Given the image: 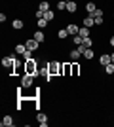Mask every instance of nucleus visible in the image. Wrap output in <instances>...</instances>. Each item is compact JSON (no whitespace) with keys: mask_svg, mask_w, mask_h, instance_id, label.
<instances>
[{"mask_svg":"<svg viewBox=\"0 0 114 127\" xmlns=\"http://www.w3.org/2000/svg\"><path fill=\"white\" fill-rule=\"evenodd\" d=\"M84 59H86V61H93V59H95V49L87 48L86 51H84Z\"/></svg>","mask_w":114,"mask_h":127,"instance_id":"dca6fc26","label":"nucleus"},{"mask_svg":"<svg viewBox=\"0 0 114 127\" xmlns=\"http://www.w3.org/2000/svg\"><path fill=\"white\" fill-rule=\"evenodd\" d=\"M23 61H31V59H34V51H31V49H27V53L25 55H21Z\"/></svg>","mask_w":114,"mask_h":127,"instance_id":"bb28decb","label":"nucleus"},{"mask_svg":"<svg viewBox=\"0 0 114 127\" xmlns=\"http://www.w3.org/2000/svg\"><path fill=\"white\" fill-rule=\"evenodd\" d=\"M109 46H110V48H114V36L109 38Z\"/></svg>","mask_w":114,"mask_h":127,"instance_id":"72a5a7b5","label":"nucleus"},{"mask_svg":"<svg viewBox=\"0 0 114 127\" xmlns=\"http://www.w3.org/2000/svg\"><path fill=\"white\" fill-rule=\"evenodd\" d=\"M82 23H84V27H87V29H91V27L95 25V17H93V13H87V15H84Z\"/></svg>","mask_w":114,"mask_h":127,"instance_id":"423d86ee","label":"nucleus"},{"mask_svg":"<svg viewBox=\"0 0 114 127\" xmlns=\"http://www.w3.org/2000/svg\"><path fill=\"white\" fill-rule=\"evenodd\" d=\"M69 57H71V61H78L80 57H84V53L76 48V49H71V51H69Z\"/></svg>","mask_w":114,"mask_h":127,"instance_id":"9b49d317","label":"nucleus"},{"mask_svg":"<svg viewBox=\"0 0 114 127\" xmlns=\"http://www.w3.org/2000/svg\"><path fill=\"white\" fill-rule=\"evenodd\" d=\"M80 72H82L80 63H78V61H72V78H78V76H80Z\"/></svg>","mask_w":114,"mask_h":127,"instance_id":"ddd939ff","label":"nucleus"},{"mask_svg":"<svg viewBox=\"0 0 114 127\" xmlns=\"http://www.w3.org/2000/svg\"><path fill=\"white\" fill-rule=\"evenodd\" d=\"M25 46H27V49H31V51H36V49L40 48V42L34 40V38H29L27 42H25Z\"/></svg>","mask_w":114,"mask_h":127,"instance_id":"0eeeda50","label":"nucleus"},{"mask_svg":"<svg viewBox=\"0 0 114 127\" xmlns=\"http://www.w3.org/2000/svg\"><path fill=\"white\" fill-rule=\"evenodd\" d=\"M61 76H72V61L63 63V66H61Z\"/></svg>","mask_w":114,"mask_h":127,"instance_id":"20e7f679","label":"nucleus"},{"mask_svg":"<svg viewBox=\"0 0 114 127\" xmlns=\"http://www.w3.org/2000/svg\"><path fill=\"white\" fill-rule=\"evenodd\" d=\"M103 23H105V19H103V17H95V25H99V27H101Z\"/></svg>","mask_w":114,"mask_h":127,"instance_id":"2f4dec72","label":"nucleus"},{"mask_svg":"<svg viewBox=\"0 0 114 127\" xmlns=\"http://www.w3.org/2000/svg\"><path fill=\"white\" fill-rule=\"evenodd\" d=\"M44 19H48L49 23L55 19V13H53V10H48V11H44Z\"/></svg>","mask_w":114,"mask_h":127,"instance_id":"5701e85b","label":"nucleus"},{"mask_svg":"<svg viewBox=\"0 0 114 127\" xmlns=\"http://www.w3.org/2000/svg\"><path fill=\"white\" fill-rule=\"evenodd\" d=\"M105 72H107V76H112L114 74V63L107 64V66H105Z\"/></svg>","mask_w":114,"mask_h":127,"instance_id":"cd10ccee","label":"nucleus"},{"mask_svg":"<svg viewBox=\"0 0 114 127\" xmlns=\"http://www.w3.org/2000/svg\"><path fill=\"white\" fill-rule=\"evenodd\" d=\"M78 11V4L74 0H67V13H76Z\"/></svg>","mask_w":114,"mask_h":127,"instance_id":"1a4fd4ad","label":"nucleus"},{"mask_svg":"<svg viewBox=\"0 0 114 127\" xmlns=\"http://www.w3.org/2000/svg\"><path fill=\"white\" fill-rule=\"evenodd\" d=\"M69 36H71V34H69V31H67V27H65V29H61V31L57 32V38H59V40H67Z\"/></svg>","mask_w":114,"mask_h":127,"instance_id":"aec40b11","label":"nucleus"},{"mask_svg":"<svg viewBox=\"0 0 114 127\" xmlns=\"http://www.w3.org/2000/svg\"><path fill=\"white\" fill-rule=\"evenodd\" d=\"M0 125H2V127H11V125H13V118H11L10 114H6V116L2 118V122H0Z\"/></svg>","mask_w":114,"mask_h":127,"instance_id":"4468645a","label":"nucleus"},{"mask_svg":"<svg viewBox=\"0 0 114 127\" xmlns=\"http://www.w3.org/2000/svg\"><path fill=\"white\" fill-rule=\"evenodd\" d=\"M72 42H74V46H80V44H82V36H80V34L72 36Z\"/></svg>","mask_w":114,"mask_h":127,"instance_id":"c85d7f7f","label":"nucleus"},{"mask_svg":"<svg viewBox=\"0 0 114 127\" xmlns=\"http://www.w3.org/2000/svg\"><path fill=\"white\" fill-rule=\"evenodd\" d=\"M105 15V11L101 10V8H97V10H95V13H93V17H103Z\"/></svg>","mask_w":114,"mask_h":127,"instance_id":"7c9ffc66","label":"nucleus"},{"mask_svg":"<svg viewBox=\"0 0 114 127\" xmlns=\"http://www.w3.org/2000/svg\"><path fill=\"white\" fill-rule=\"evenodd\" d=\"M48 19H44V17H40V19H36V25H38V29H42V31H44V29H46V27H48Z\"/></svg>","mask_w":114,"mask_h":127,"instance_id":"4be33fe9","label":"nucleus"},{"mask_svg":"<svg viewBox=\"0 0 114 127\" xmlns=\"http://www.w3.org/2000/svg\"><path fill=\"white\" fill-rule=\"evenodd\" d=\"M38 8H40L42 11H48V10H51V8H49V2H48V0H42V2L38 4Z\"/></svg>","mask_w":114,"mask_h":127,"instance_id":"393cba45","label":"nucleus"},{"mask_svg":"<svg viewBox=\"0 0 114 127\" xmlns=\"http://www.w3.org/2000/svg\"><path fill=\"white\" fill-rule=\"evenodd\" d=\"M82 46H84V48H93V46H95V40H93L91 36L82 38Z\"/></svg>","mask_w":114,"mask_h":127,"instance_id":"f3484780","label":"nucleus"},{"mask_svg":"<svg viewBox=\"0 0 114 127\" xmlns=\"http://www.w3.org/2000/svg\"><path fill=\"white\" fill-rule=\"evenodd\" d=\"M15 53L25 55V53H27V46H25V44H17V46H15Z\"/></svg>","mask_w":114,"mask_h":127,"instance_id":"412c9836","label":"nucleus"},{"mask_svg":"<svg viewBox=\"0 0 114 127\" xmlns=\"http://www.w3.org/2000/svg\"><path fill=\"white\" fill-rule=\"evenodd\" d=\"M61 66H63V63H61V61H49V63H48V70H49V74H53V76H61Z\"/></svg>","mask_w":114,"mask_h":127,"instance_id":"f03ea898","label":"nucleus"},{"mask_svg":"<svg viewBox=\"0 0 114 127\" xmlns=\"http://www.w3.org/2000/svg\"><path fill=\"white\" fill-rule=\"evenodd\" d=\"M6 19H8V15H6V13H0V23H6Z\"/></svg>","mask_w":114,"mask_h":127,"instance_id":"473e14b6","label":"nucleus"},{"mask_svg":"<svg viewBox=\"0 0 114 127\" xmlns=\"http://www.w3.org/2000/svg\"><path fill=\"white\" fill-rule=\"evenodd\" d=\"M34 40H38V42H40V44H44V42H46V34H44V32H42V29H38V31H34Z\"/></svg>","mask_w":114,"mask_h":127,"instance_id":"2eb2a0df","label":"nucleus"},{"mask_svg":"<svg viewBox=\"0 0 114 127\" xmlns=\"http://www.w3.org/2000/svg\"><path fill=\"white\" fill-rule=\"evenodd\" d=\"M34 80H36V78H34L33 74H23L21 76V85H23V87H27V89H31V87L34 85Z\"/></svg>","mask_w":114,"mask_h":127,"instance_id":"7ed1b4c3","label":"nucleus"},{"mask_svg":"<svg viewBox=\"0 0 114 127\" xmlns=\"http://www.w3.org/2000/svg\"><path fill=\"white\" fill-rule=\"evenodd\" d=\"M110 59H112V63H114V51H112V53H110Z\"/></svg>","mask_w":114,"mask_h":127,"instance_id":"f704fd0d","label":"nucleus"},{"mask_svg":"<svg viewBox=\"0 0 114 127\" xmlns=\"http://www.w3.org/2000/svg\"><path fill=\"white\" fill-rule=\"evenodd\" d=\"M67 31H69L71 36H76V34L80 32V27L76 25V23H69V25H67Z\"/></svg>","mask_w":114,"mask_h":127,"instance_id":"9d476101","label":"nucleus"},{"mask_svg":"<svg viewBox=\"0 0 114 127\" xmlns=\"http://www.w3.org/2000/svg\"><path fill=\"white\" fill-rule=\"evenodd\" d=\"M84 8H86L87 13H95V10H97V6H95V2H93V0L86 2V6H84Z\"/></svg>","mask_w":114,"mask_h":127,"instance_id":"a211bd4d","label":"nucleus"},{"mask_svg":"<svg viewBox=\"0 0 114 127\" xmlns=\"http://www.w3.org/2000/svg\"><path fill=\"white\" fill-rule=\"evenodd\" d=\"M112 63V59H110V53H101L99 55V64L101 66H107V64Z\"/></svg>","mask_w":114,"mask_h":127,"instance_id":"6e6552de","label":"nucleus"},{"mask_svg":"<svg viewBox=\"0 0 114 127\" xmlns=\"http://www.w3.org/2000/svg\"><path fill=\"white\" fill-rule=\"evenodd\" d=\"M40 17H44V11L38 8V10H34V19H40Z\"/></svg>","mask_w":114,"mask_h":127,"instance_id":"c756f323","label":"nucleus"},{"mask_svg":"<svg viewBox=\"0 0 114 127\" xmlns=\"http://www.w3.org/2000/svg\"><path fill=\"white\" fill-rule=\"evenodd\" d=\"M78 34H80L82 38H87V36H91V31H89L87 27H82V29H80V32H78Z\"/></svg>","mask_w":114,"mask_h":127,"instance_id":"b1692460","label":"nucleus"},{"mask_svg":"<svg viewBox=\"0 0 114 127\" xmlns=\"http://www.w3.org/2000/svg\"><path fill=\"white\" fill-rule=\"evenodd\" d=\"M57 10L59 11H67V0H57Z\"/></svg>","mask_w":114,"mask_h":127,"instance_id":"a878e982","label":"nucleus"},{"mask_svg":"<svg viewBox=\"0 0 114 127\" xmlns=\"http://www.w3.org/2000/svg\"><path fill=\"white\" fill-rule=\"evenodd\" d=\"M15 61L17 59L13 57V55H6V57H2V66H4L10 74H13V66H15Z\"/></svg>","mask_w":114,"mask_h":127,"instance_id":"f257e3e1","label":"nucleus"},{"mask_svg":"<svg viewBox=\"0 0 114 127\" xmlns=\"http://www.w3.org/2000/svg\"><path fill=\"white\" fill-rule=\"evenodd\" d=\"M19 74H25V61H23V63L15 61V66H13V74H11V76H19Z\"/></svg>","mask_w":114,"mask_h":127,"instance_id":"39448f33","label":"nucleus"},{"mask_svg":"<svg viewBox=\"0 0 114 127\" xmlns=\"http://www.w3.org/2000/svg\"><path fill=\"white\" fill-rule=\"evenodd\" d=\"M36 122H38V125L46 127V125H48V116L42 114V112H38V114H36Z\"/></svg>","mask_w":114,"mask_h":127,"instance_id":"f8f14e48","label":"nucleus"},{"mask_svg":"<svg viewBox=\"0 0 114 127\" xmlns=\"http://www.w3.org/2000/svg\"><path fill=\"white\" fill-rule=\"evenodd\" d=\"M23 27H25L23 19H13V23H11V29H13V31H21Z\"/></svg>","mask_w":114,"mask_h":127,"instance_id":"6ab92c4d","label":"nucleus"}]
</instances>
